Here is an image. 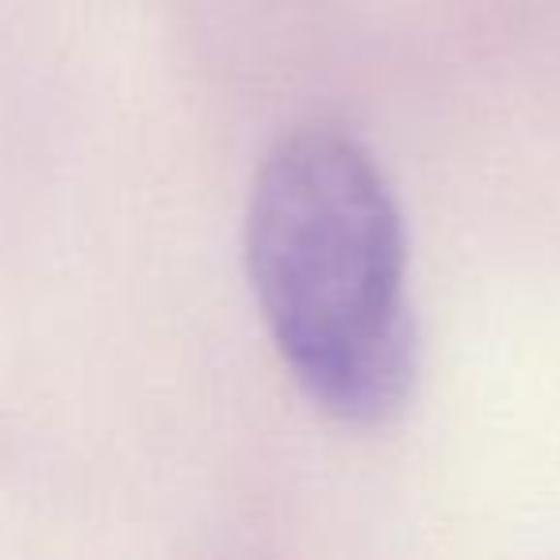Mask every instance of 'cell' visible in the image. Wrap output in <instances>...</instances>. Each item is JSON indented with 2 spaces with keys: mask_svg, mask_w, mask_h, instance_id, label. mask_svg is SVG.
<instances>
[{
  "mask_svg": "<svg viewBox=\"0 0 560 560\" xmlns=\"http://www.w3.org/2000/svg\"><path fill=\"white\" fill-rule=\"evenodd\" d=\"M246 265L280 358L323 411L353 427L404 411L415 384L404 215L350 131L312 124L269 150Z\"/></svg>",
  "mask_w": 560,
  "mask_h": 560,
  "instance_id": "6da1fadb",
  "label": "cell"
}]
</instances>
